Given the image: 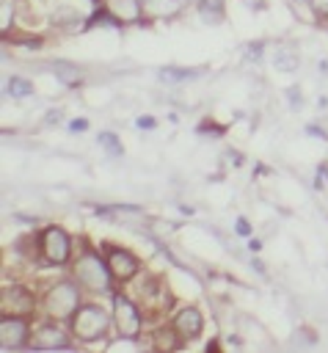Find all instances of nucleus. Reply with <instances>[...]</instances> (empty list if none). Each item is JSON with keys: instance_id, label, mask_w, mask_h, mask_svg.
Listing matches in <instances>:
<instances>
[{"instance_id": "f257e3e1", "label": "nucleus", "mask_w": 328, "mask_h": 353, "mask_svg": "<svg viewBox=\"0 0 328 353\" xmlns=\"http://www.w3.org/2000/svg\"><path fill=\"white\" fill-rule=\"evenodd\" d=\"M110 314L102 309V306H94V303H85V306H77V312L69 317V325H72V336H77L80 342H94V339H102L110 328Z\"/></svg>"}, {"instance_id": "f03ea898", "label": "nucleus", "mask_w": 328, "mask_h": 353, "mask_svg": "<svg viewBox=\"0 0 328 353\" xmlns=\"http://www.w3.org/2000/svg\"><path fill=\"white\" fill-rule=\"evenodd\" d=\"M74 276L83 287L94 290V292H107L110 290V281H113V273L107 268L105 259H99L96 254H83L77 262H74Z\"/></svg>"}, {"instance_id": "7ed1b4c3", "label": "nucleus", "mask_w": 328, "mask_h": 353, "mask_svg": "<svg viewBox=\"0 0 328 353\" xmlns=\"http://www.w3.org/2000/svg\"><path fill=\"white\" fill-rule=\"evenodd\" d=\"M47 312L55 317V320H66V317H72L74 312H77V306H80V292H77V287L72 284V281H61V284H55L50 292H47Z\"/></svg>"}, {"instance_id": "20e7f679", "label": "nucleus", "mask_w": 328, "mask_h": 353, "mask_svg": "<svg viewBox=\"0 0 328 353\" xmlns=\"http://www.w3.org/2000/svg\"><path fill=\"white\" fill-rule=\"evenodd\" d=\"M41 254L52 265H63L72 254V237L61 226H47L41 232Z\"/></svg>"}, {"instance_id": "39448f33", "label": "nucleus", "mask_w": 328, "mask_h": 353, "mask_svg": "<svg viewBox=\"0 0 328 353\" xmlns=\"http://www.w3.org/2000/svg\"><path fill=\"white\" fill-rule=\"evenodd\" d=\"M113 323H116V331L121 336H138L141 331V312L132 301H127L124 295H113Z\"/></svg>"}, {"instance_id": "423d86ee", "label": "nucleus", "mask_w": 328, "mask_h": 353, "mask_svg": "<svg viewBox=\"0 0 328 353\" xmlns=\"http://www.w3.org/2000/svg\"><path fill=\"white\" fill-rule=\"evenodd\" d=\"M105 262H107L113 279H119V281H130L141 270L138 256L132 251H127V248H119V245H107V259Z\"/></svg>"}, {"instance_id": "0eeeda50", "label": "nucleus", "mask_w": 328, "mask_h": 353, "mask_svg": "<svg viewBox=\"0 0 328 353\" xmlns=\"http://www.w3.org/2000/svg\"><path fill=\"white\" fill-rule=\"evenodd\" d=\"M0 312L6 317H30L33 312V295L25 287H6L0 298Z\"/></svg>"}, {"instance_id": "6e6552de", "label": "nucleus", "mask_w": 328, "mask_h": 353, "mask_svg": "<svg viewBox=\"0 0 328 353\" xmlns=\"http://www.w3.org/2000/svg\"><path fill=\"white\" fill-rule=\"evenodd\" d=\"M28 342V323L25 317H6L0 323V347L11 350V347H22Z\"/></svg>"}, {"instance_id": "1a4fd4ad", "label": "nucleus", "mask_w": 328, "mask_h": 353, "mask_svg": "<svg viewBox=\"0 0 328 353\" xmlns=\"http://www.w3.org/2000/svg\"><path fill=\"white\" fill-rule=\"evenodd\" d=\"M174 328L182 334V339H196L201 334V328H204V317H201V312L196 306H185L182 312H176Z\"/></svg>"}, {"instance_id": "9d476101", "label": "nucleus", "mask_w": 328, "mask_h": 353, "mask_svg": "<svg viewBox=\"0 0 328 353\" xmlns=\"http://www.w3.org/2000/svg\"><path fill=\"white\" fill-rule=\"evenodd\" d=\"M66 345H69L66 334L61 328H55V325H44L33 336V347H39V350H55V347H66Z\"/></svg>"}, {"instance_id": "9b49d317", "label": "nucleus", "mask_w": 328, "mask_h": 353, "mask_svg": "<svg viewBox=\"0 0 328 353\" xmlns=\"http://www.w3.org/2000/svg\"><path fill=\"white\" fill-rule=\"evenodd\" d=\"M141 11H143V3L141 0H110V14H113L116 22L119 19L132 22V19L141 17Z\"/></svg>"}, {"instance_id": "f8f14e48", "label": "nucleus", "mask_w": 328, "mask_h": 353, "mask_svg": "<svg viewBox=\"0 0 328 353\" xmlns=\"http://www.w3.org/2000/svg\"><path fill=\"white\" fill-rule=\"evenodd\" d=\"M141 3L152 17H174L179 8H185L187 0H141Z\"/></svg>"}, {"instance_id": "ddd939ff", "label": "nucleus", "mask_w": 328, "mask_h": 353, "mask_svg": "<svg viewBox=\"0 0 328 353\" xmlns=\"http://www.w3.org/2000/svg\"><path fill=\"white\" fill-rule=\"evenodd\" d=\"M273 66L278 72H295L298 69V52L292 47H278L273 52Z\"/></svg>"}, {"instance_id": "4468645a", "label": "nucleus", "mask_w": 328, "mask_h": 353, "mask_svg": "<svg viewBox=\"0 0 328 353\" xmlns=\"http://www.w3.org/2000/svg\"><path fill=\"white\" fill-rule=\"evenodd\" d=\"M198 14L207 19V22H221L223 19V6H221V0H201L198 3Z\"/></svg>"}, {"instance_id": "2eb2a0df", "label": "nucleus", "mask_w": 328, "mask_h": 353, "mask_svg": "<svg viewBox=\"0 0 328 353\" xmlns=\"http://www.w3.org/2000/svg\"><path fill=\"white\" fill-rule=\"evenodd\" d=\"M154 339H157V347H160V350H174V347H179L182 334H179L176 328H174V331H171V328H163V331H157Z\"/></svg>"}, {"instance_id": "dca6fc26", "label": "nucleus", "mask_w": 328, "mask_h": 353, "mask_svg": "<svg viewBox=\"0 0 328 353\" xmlns=\"http://www.w3.org/2000/svg\"><path fill=\"white\" fill-rule=\"evenodd\" d=\"M30 94H33L30 80H22V77H11V80H8V97L25 99V97H30Z\"/></svg>"}, {"instance_id": "f3484780", "label": "nucleus", "mask_w": 328, "mask_h": 353, "mask_svg": "<svg viewBox=\"0 0 328 353\" xmlns=\"http://www.w3.org/2000/svg\"><path fill=\"white\" fill-rule=\"evenodd\" d=\"M66 85H72V83H80V69L77 66H72V63H63V61H58L55 63V69H52Z\"/></svg>"}, {"instance_id": "a211bd4d", "label": "nucleus", "mask_w": 328, "mask_h": 353, "mask_svg": "<svg viewBox=\"0 0 328 353\" xmlns=\"http://www.w3.org/2000/svg\"><path fill=\"white\" fill-rule=\"evenodd\" d=\"M11 22H14V3L0 0V28H3V33L11 28Z\"/></svg>"}, {"instance_id": "6ab92c4d", "label": "nucleus", "mask_w": 328, "mask_h": 353, "mask_svg": "<svg viewBox=\"0 0 328 353\" xmlns=\"http://www.w3.org/2000/svg\"><path fill=\"white\" fill-rule=\"evenodd\" d=\"M99 143H102V146H105L110 154H121V143H119V141H116L110 132H102V135H99Z\"/></svg>"}, {"instance_id": "aec40b11", "label": "nucleus", "mask_w": 328, "mask_h": 353, "mask_svg": "<svg viewBox=\"0 0 328 353\" xmlns=\"http://www.w3.org/2000/svg\"><path fill=\"white\" fill-rule=\"evenodd\" d=\"M309 6H311V11H314V14L328 17V0H309Z\"/></svg>"}, {"instance_id": "412c9836", "label": "nucleus", "mask_w": 328, "mask_h": 353, "mask_svg": "<svg viewBox=\"0 0 328 353\" xmlns=\"http://www.w3.org/2000/svg\"><path fill=\"white\" fill-rule=\"evenodd\" d=\"M245 8H251V11H262L265 8V0H240Z\"/></svg>"}, {"instance_id": "4be33fe9", "label": "nucleus", "mask_w": 328, "mask_h": 353, "mask_svg": "<svg viewBox=\"0 0 328 353\" xmlns=\"http://www.w3.org/2000/svg\"><path fill=\"white\" fill-rule=\"evenodd\" d=\"M248 232H251V226L245 221H237V234H248Z\"/></svg>"}, {"instance_id": "5701e85b", "label": "nucleus", "mask_w": 328, "mask_h": 353, "mask_svg": "<svg viewBox=\"0 0 328 353\" xmlns=\"http://www.w3.org/2000/svg\"><path fill=\"white\" fill-rule=\"evenodd\" d=\"M72 130H85V121H72Z\"/></svg>"}, {"instance_id": "b1692460", "label": "nucleus", "mask_w": 328, "mask_h": 353, "mask_svg": "<svg viewBox=\"0 0 328 353\" xmlns=\"http://www.w3.org/2000/svg\"><path fill=\"white\" fill-rule=\"evenodd\" d=\"M292 3H303V0H292ZM306 3H309V0H306Z\"/></svg>"}]
</instances>
